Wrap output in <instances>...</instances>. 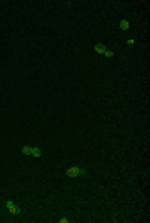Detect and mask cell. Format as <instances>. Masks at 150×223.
Masks as SVG:
<instances>
[{
	"instance_id": "obj_6",
	"label": "cell",
	"mask_w": 150,
	"mask_h": 223,
	"mask_svg": "<svg viewBox=\"0 0 150 223\" xmlns=\"http://www.w3.org/2000/svg\"><path fill=\"white\" fill-rule=\"evenodd\" d=\"M22 153H24V155H32V146H30V145L22 146Z\"/></svg>"
},
{
	"instance_id": "obj_9",
	"label": "cell",
	"mask_w": 150,
	"mask_h": 223,
	"mask_svg": "<svg viewBox=\"0 0 150 223\" xmlns=\"http://www.w3.org/2000/svg\"><path fill=\"white\" fill-rule=\"evenodd\" d=\"M127 43H129V45H134V43H135V38H129V40H127Z\"/></svg>"
},
{
	"instance_id": "obj_2",
	"label": "cell",
	"mask_w": 150,
	"mask_h": 223,
	"mask_svg": "<svg viewBox=\"0 0 150 223\" xmlns=\"http://www.w3.org/2000/svg\"><path fill=\"white\" fill-rule=\"evenodd\" d=\"M5 208L8 213H12V215H22V208L19 205L14 203V200H7L5 202Z\"/></svg>"
},
{
	"instance_id": "obj_7",
	"label": "cell",
	"mask_w": 150,
	"mask_h": 223,
	"mask_svg": "<svg viewBox=\"0 0 150 223\" xmlns=\"http://www.w3.org/2000/svg\"><path fill=\"white\" fill-rule=\"evenodd\" d=\"M104 57H107V59H112V57H113V52H112V50H105Z\"/></svg>"
},
{
	"instance_id": "obj_3",
	"label": "cell",
	"mask_w": 150,
	"mask_h": 223,
	"mask_svg": "<svg viewBox=\"0 0 150 223\" xmlns=\"http://www.w3.org/2000/svg\"><path fill=\"white\" fill-rule=\"evenodd\" d=\"M94 50H95L97 53H99V55H104L105 50H107V47H105L104 43H100V42H99V43H97V45L94 47Z\"/></svg>"
},
{
	"instance_id": "obj_5",
	"label": "cell",
	"mask_w": 150,
	"mask_h": 223,
	"mask_svg": "<svg viewBox=\"0 0 150 223\" xmlns=\"http://www.w3.org/2000/svg\"><path fill=\"white\" fill-rule=\"evenodd\" d=\"M40 155H42L40 148H38V146H32V157H35V158H40Z\"/></svg>"
},
{
	"instance_id": "obj_8",
	"label": "cell",
	"mask_w": 150,
	"mask_h": 223,
	"mask_svg": "<svg viewBox=\"0 0 150 223\" xmlns=\"http://www.w3.org/2000/svg\"><path fill=\"white\" fill-rule=\"evenodd\" d=\"M60 223H70V218H67V216H64V218H60L59 220Z\"/></svg>"
},
{
	"instance_id": "obj_4",
	"label": "cell",
	"mask_w": 150,
	"mask_h": 223,
	"mask_svg": "<svg viewBox=\"0 0 150 223\" xmlns=\"http://www.w3.org/2000/svg\"><path fill=\"white\" fill-rule=\"evenodd\" d=\"M130 28V22L127 19H122L120 20V30H123V32H127V30Z\"/></svg>"
},
{
	"instance_id": "obj_1",
	"label": "cell",
	"mask_w": 150,
	"mask_h": 223,
	"mask_svg": "<svg viewBox=\"0 0 150 223\" xmlns=\"http://www.w3.org/2000/svg\"><path fill=\"white\" fill-rule=\"evenodd\" d=\"M85 170H83L82 167H78V165H72V167H68L67 168V177L68 178H77V177H80V175H85Z\"/></svg>"
}]
</instances>
